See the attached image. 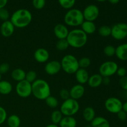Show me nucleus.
Returning a JSON list of instances; mask_svg holds the SVG:
<instances>
[{
  "label": "nucleus",
  "mask_w": 127,
  "mask_h": 127,
  "mask_svg": "<svg viewBox=\"0 0 127 127\" xmlns=\"http://www.w3.org/2000/svg\"><path fill=\"white\" fill-rule=\"evenodd\" d=\"M32 20V13L27 9H19L14 11L10 17V21L15 28H25L31 23Z\"/></svg>",
  "instance_id": "nucleus-1"
},
{
  "label": "nucleus",
  "mask_w": 127,
  "mask_h": 127,
  "mask_svg": "<svg viewBox=\"0 0 127 127\" xmlns=\"http://www.w3.org/2000/svg\"><path fill=\"white\" fill-rule=\"evenodd\" d=\"M32 95L36 99L45 100L51 95V88L48 82L42 79H37L32 84Z\"/></svg>",
  "instance_id": "nucleus-2"
},
{
  "label": "nucleus",
  "mask_w": 127,
  "mask_h": 127,
  "mask_svg": "<svg viewBox=\"0 0 127 127\" xmlns=\"http://www.w3.org/2000/svg\"><path fill=\"white\" fill-rule=\"evenodd\" d=\"M69 47L81 48L84 47L88 40V35L81 29H74L69 31L66 38Z\"/></svg>",
  "instance_id": "nucleus-3"
},
{
  "label": "nucleus",
  "mask_w": 127,
  "mask_h": 127,
  "mask_svg": "<svg viewBox=\"0 0 127 127\" xmlns=\"http://www.w3.org/2000/svg\"><path fill=\"white\" fill-rule=\"evenodd\" d=\"M84 21L83 11L76 8L68 10L64 16V22L66 26L77 27L81 26Z\"/></svg>",
  "instance_id": "nucleus-4"
},
{
  "label": "nucleus",
  "mask_w": 127,
  "mask_h": 127,
  "mask_svg": "<svg viewBox=\"0 0 127 127\" xmlns=\"http://www.w3.org/2000/svg\"><path fill=\"white\" fill-rule=\"evenodd\" d=\"M62 69L69 74H74L79 68L78 60L71 54L64 56L60 62Z\"/></svg>",
  "instance_id": "nucleus-5"
},
{
  "label": "nucleus",
  "mask_w": 127,
  "mask_h": 127,
  "mask_svg": "<svg viewBox=\"0 0 127 127\" xmlns=\"http://www.w3.org/2000/svg\"><path fill=\"white\" fill-rule=\"evenodd\" d=\"M79 104L78 100L69 98L67 100H63L60 105V110L63 116L73 117L79 110Z\"/></svg>",
  "instance_id": "nucleus-6"
},
{
  "label": "nucleus",
  "mask_w": 127,
  "mask_h": 127,
  "mask_svg": "<svg viewBox=\"0 0 127 127\" xmlns=\"http://www.w3.org/2000/svg\"><path fill=\"white\" fill-rule=\"evenodd\" d=\"M118 68L119 66L116 62L114 61H106L100 64L99 69V74L102 77L110 78L116 74Z\"/></svg>",
  "instance_id": "nucleus-7"
},
{
  "label": "nucleus",
  "mask_w": 127,
  "mask_h": 127,
  "mask_svg": "<svg viewBox=\"0 0 127 127\" xmlns=\"http://www.w3.org/2000/svg\"><path fill=\"white\" fill-rule=\"evenodd\" d=\"M111 36L116 40H122L127 37V24L119 22L111 27Z\"/></svg>",
  "instance_id": "nucleus-8"
},
{
  "label": "nucleus",
  "mask_w": 127,
  "mask_h": 127,
  "mask_svg": "<svg viewBox=\"0 0 127 127\" xmlns=\"http://www.w3.org/2000/svg\"><path fill=\"white\" fill-rule=\"evenodd\" d=\"M123 103L120 99L115 97H110L105 100L104 107L107 111L111 114H117L122 110Z\"/></svg>",
  "instance_id": "nucleus-9"
},
{
  "label": "nucleus",
  "mask_w": 127,
  "mask_h": 127,
  "mask_svg": "<svg viewBox=\"0 0 127 127\" xmlns=\"http://www.w3.org/2000/svg\"><path fill=\"white\" fill-rule=\"evenodd\" d=\"M16 92L20 97H29L32 95V84L26 79L18 82L16 86Z\"/></svg>",
  "instance_id": "nucleus-10"
},
{
  "label": "nucleus",
  "mask_w": 127,
  "mask_h": 127,
  "mask_svg": "<svg viewBox=\"0 0 127 127\" xmlns=\"http://www.w3.org/2000/svg\"><path fill=\"white\" fill-rule=\"evenodd\" d=\"M100 11L97 6L95 4H89L84 8L83 11L84 21L94 22L99 17Z\"/></svg>",
  "instance_id": "nucleus-11"
},
{
  "label": "nucleus",
  "mask_w": 127,
  "mask_h": 127,
  "mask_svg": "<svg viewBox=\"0 0 127 127\" xmlns=\"http://www.w3.org/2000/svg\"><path fill=\"white\" fill-rule=\"evenodd\" d=\"M45 72L48 75L53 76L58 74L62 70L60 62L57 60H52L47 62L45 66Z\"/></svg>",
  "instance_id": "nucleus-12"
},
{
  "label": "nucleus",
  "mask_w": 127,
  "mask_h": 127,
  "mask_svg": "<svg viewBox=\"0 0 127 127\" xmlns=\"http://www.w3.org/2000/svg\"><path fill=\"white\" fill-rule=\"evenodd\" d=\"M53 32L55 37L58 40L66 39L67 36L69 33V31L67 26L63 24H57L53 29Z\"/></svg>",
  "instance_id": "nucleus-13"
},
{
  "label": "nucleus",
  "mask_w": 127,
  "mask_h": 127,
  "mask_svg": "<svg viewBox=\"0 0 127 127\" xmlns=\"http://www.w3.org/2000/svg\"><path fill=\"white\" fill-rule=\"evenodd\" d=\"M69 91V94H70V98L78 100L79 99H81L83 95H84L85 88L83 85L77 84L72 86Z\"/></svg>",
  "instance_id": "nucleus-14"
},
{
  "label": "nucleus",
  "mask_w": 127,
  "mask_h": 127,
  "mask_svg": "<svg viewBox=\"0 0 127 127\" xmlns=\"http://www.w3.org/2000/svg\"><path fill=\"white\" fill-rule=\"evenodd\" d=\"M33 57L36 62L38 63H47L49 60L50 53L46 48H39L35 51Z\"/></svg>",
  "instance_id": "nucleus-15"
},
{
  "label": "nucleus",
  "mask_w": 127,
  "mask_h": 127,
  "mask_svg": "<svg viewBox=\"0 0 127 127\" xmlns=\"http://www.w3.org/2000/svg\"><path fill=\"white\" fill-rule=\"evenodd\" d=\"M15 27L10 20L2 22L0 26V33L4 37H11L13 35Z\"/></svg>",
  "instance_id": "nucleus-16"
},
{
  "label": "nucleus",
  "mask_w": 127,
  "mask_h": 127,
  "mask_svg": "<svg viewBox=\"0 0 127 127\" xmlns=\"http://www.w3.org/2000/svg\"><path fill=\"white\" fill-rule=\"evenodd\" d=\"M75 78L78 84L84 85V84L88 83V79L89 78V72L87 71L86 69L83 68H79L75 73Z\"/></svg>",
  "instance_id": "nucleus-17"
},
{
  "label": "nucleus",
  "mask_w": 127,
  "mask_h": 127,
  "mask_svg": "<svg viewBox=\"0 0 127 127\" xmlns=\"http://www.w3.org/2000/svg\"><path fill=\"white\" fill-rule=\"evenodd\" d=\"M81 29L88 35L94 33L97 30L96 25L93 21H84L81 25Z\"/></svg>",
  "instance_id": "nucleus-18"
},
{
  "label": "nucleus",
  "mask_w": 127,
  "mask_h": 127,
  "mask_svg": "<svg viewBox=\"0 0 127 127\" xmlns=\"http://www.w3.org/2000/svg\"><path fill=\"white\" fill-rule=\"evenodd\" d=\"M115 56L120 61H127V43L119 45L115 48Z\"/></svg>",
  "instance_id": "nucleus-19"
},
{
  "label": "nucleus",
  "mask_w": 127,
  "mask_h": 127,
  "mask_svg": "<svg viewBox=\"0 0 127 127\" xmlns=\"http://www.w3.org/2000/svg\"><path fill=\"white\" fill-rule=\"evenodd\" d=\"M103 77L100 74H94L89 76L88 84L91 88H97L102 84Z\"/></svg>",
  "instance_id": "nucleus-20"
},
{
  "label": "nucleus",
  "mask_w": 127,
  "mask_h": 127,
  "mask_svg": "<svg viewBox=\"0 0 127 127\" xmlns=\"http://www.w3.org/2000/svg\"><path fill=\"white\" fill-rule=\"evenodd\" d=\"M91 127H110V125L107 119L101 116L95 117L91 122Z\"/></svg>",
  "instance_id": "nucleus-21"
},
{
  "label": "nucleus",
  "mask_w": 127,
  "mask_h": 127,
  "mask_svg": "<svg viewBox=\"0 0 127 127\" xmlns=\"http://www.w3.org/2000/svg\"><path fill=\"white\" fill-rule=\"evenodd\" d=\"M26 72L22 68H15L11 72V78L17 83L24 80L26 78Z\"/></svg>",
  "instance_id": "nucleus-22"
},
{
  "label": "nucleus",
  "mask_w": 127,
  "mask_h": 127,
  "mask_svg": "<svg viewBox=\"0 0 127 127\" xmlns=\"http://www.w3.org/2000/svg\"><path fill=\"white\" fill-rule=\"evenodd\" d=\"M60 127H76L77 121L74 117L64 116L59 124Z\"/></svg>",
  "instance_id": "nucleus-23"
},
{
  "label": "nucleus",
  "mask_w": 127,
  "mask_h": 127,
  "mask_svg": "<svg viewBox=\"0 0 127 127\" xmlns=\"http://www.w3.org/2000/svg\"><path fill=\"white\" fill-rule=\"evenodd\" d=\"M12 91V85L9 81L6 80L0 81V94L6 95L9 94Z\"/></svg>",
  "instance_id": "nucleus-24"
},
{
  "label": "nucleus",
  "mask_w": 127,
  "mask_h": 127,
  "mask_svg": "<svg viewBox=\"0 0 127 127\" xmlns=\"http://www.w3.org/2000/svg\"><path fill=\"white\" fill-rule=\"evenodd\" d=\"M83 119L87 122H91L95 117V111L92 107H86L83 111Z\"/></svg>",
  "instance_id": "nucleus-25"
},
{
  "label": "nucleus",
  "mask_w": 127,
  "mask_h": 127,
  "mask_svg": "<svg viewBox=\"0 0 127 127\" xmlns=\"http://www.w3.org/2000/svg\"><path fill=\"white\" fill-rule=\"evenodd\" d=\"M6 122L8 127H21V119L19 117L15 114L9 116L6 119Z\"/></svg>",
  "instance_id": "nucleus-26"
},
{
  "label": "nucleus",
  "mask_w": 127,
  "mask_h": 127,
  "mask_svg": "<svg viewBox=\"0 0 127 127\" xmlns=\"http://www.w3.org/2000/svg\"><path fill=\"white\" fill-rule=\"evenodd\" d=\"M63 115L62 114V113L61 112L60 110H53L51 114V121L52 123L53 124H55V125H59L60 122H61V120H62L63 117Z\"/></svg>",
  "instance_id": "nucleus-27"
},
{
  "label": "nucleus",
  "mask_w": 127,
  "mask_h": 127,
  "mask_svg": "<svg viewBox=\"0 0 127 127\" xmlns=\"http://www.w3.org/2000/svg\"><path fill=\"white\" fill-rule=\"evenodd\" d=\"M98 33L99 35L103 37H107L111 36V27L110 26L104 25L98 29Z\"/></svg>",
  "instance_id": "nucleus-28"
},
{
  "label": "nucleus",
  "mask_w": 127,
  "mask_h": 127,
  "mask_svg": "<svg viewBox=\"0 0 127 127\" xmlns=\"http://www.w3.org/2000/svg\"><path fill=\"white\" fill-rule=\"evenodd\" d=\"M45 103L47 106L52 108V109H55V108H57L58 106V104H59V102H58V100L57 99V98L56 97L52 96V95L48 96L45 100Z\"/></svg>",
  "instance_id": "nucleus-29"
},
{
  "label": "nucleus",
  "mask_w": 127,
  "mask_h": 127,
  "mask_svg": "<svg viewBox=\"0 0 127 127\" xmlns=\"http://www.w3.org/2000/svg\"><path fill=\"white\" fill-rule=\"evenodd\" d=\"M58 1L61 7L67 10L73 8L76 3V0H58Z\"/></svg>",
  "instance_id": "nucleus-30"
},
{
  "label": "nucleus",
  "mask_w": 127,
  "mask_h": 127,
  "mask_svg": "<svg viewBox=\"0 0 127 127\" xmlns=\"http://www.w3.org/2000/svg\"><path fill=\"white\" fill-rule=\"evenodd\" d=\"M69 47V45L66 39L58 40L56 43V48L59 51L66 50Z\"/></svg>",
  "instance_id": "nucleus-31"
},
{
  "label": "nucleus",
  "mask_w": 127,
  "mask_h": 127,
  "mask_svg": "<svg viewBox=\"0 0 127 127\" xmlns=\"http://www.w3.org/2000/svg\"><path fill=\"white\" fill-rule=\"evenodd\" d=\"M78 63H79V68L86 69L88 67L90 66V65L91 64V60L88 57H82L80 59L78 60Z\"/></svg>",
  "instance_id": "nucleus-32"
},
{
  "label": "nucleus",
  "mask_w": 127,
  "mask_h": 127,
  "mask_svg": "<svg viewBox=\"0 0 127 127\" xmlns=\"http://www.w3.org/2000/svg\"><path fill=\"white\" fill-rule=\"evenodd\" d=\"M104 55L107 57H112L115 55V47L111 45H107L103 50Z\"/></svg>",
  "instance_id": "nucleus-33"
},
{
  "label": "nucleus",
  "mask_w": 127,
  "mask_h": 127,
  "mask_svg": "<svg viewBox=\"0 0 127 127\" xmlns=\"http://www.w3.org/2000/svg\"><path fill=\"white\" fill-rule=\"evenodd\" d=\"M25 79L27 81H28L29 83L32 84L33 82L35 81L37 79V73L35 71L33 70H31L27 72L26 74V78H25Z\"/></svg>",
  "instance_id": "nucleus-34"
},
{
  "label": "nucleus",
  "mask_w": 127,
  "mask_h": 127,
  "mask_svg": "<svg viewBox=\"0 0 127 127\" xmlns=\"http://www.w3.org/2000/svg\"><path fill=\"white\" fill-rule=\"evenodd\" d=\"M10 14L8 10L5 7L0 9V20L4 22V21H9L10 18Z\"/></svg>",
  "instance_id": "nucleus-35"
},
{
  "label": "nucleus",
  "mask_w": 127,
  "mask_h": 127,
  "mask_svg": "<svg viewBox=\"0 0 127 127\" xmlns=\"http://www.w3.org/2000/svg\"><path fill=\"white\" fill-rule=\"evenodd\" d=\"M45 4L46 0H32V5L37 10L42 9L45 6Z\"/></svg>",
  "instance_id": "nucleus-36"
},
{
  "label": "nucleus",
  "mask_w": 127,
  "mask_h": 127,
  "mask_svg": "<svg viewBox=\"0 0 127 127\" xmlns=\"http://www.w3.org/2000/svg\"><path fill=\"white\" fill-rule=\"evenodd\" d=\"M7 118V112L5 110V109L2 107L0 106V125L6 121V119Z\"/></svg>",
  "instance_id": "nucleus-37"
},
{
  "label": "nucleus",
  "mask_w": 127,
  "mask_h": 127,
  "mask_svg": "<svg viewBox=\"0 0 127 127\" xmlns=\"http://www.w3.org/2000/svg\"><path fill=\"white\" fill-rule=\"evenodd\" d=\"M60 97L63 100H67L68 99L70 98V94L69 91L66 89H62L60 91L59 93Z\"/></svg>",
  "instance_id": "nucleus-38"
},
{
  "label": "nucleus",
  "mask_w": 127,
  "mask_h": 127,
  "mask_svg": "<svg viewBox=\"0 0 127 127\" xmlns=\"http://www.w3.org/2000/svg\"><path fill=\"white\" fill-rule=\"evenodd\" d=\"M10 66L7 63H2L0 64V74H6L9 71Z\"/></svg>",
  "instance_id": "nucleus-39"
},
{
  "label": "nucleus",
  "mask_w": 127,
  "mask_h": 127,
  "mask_svg": "<svg viewBox=\"0 0 127 127\" xmlns=\"http://www.w3.org/2000/svg\"><path fill=\"white\" fill-rule=\"evenodd\" d=\"M119 84H120V87L124 89L125 91H127V76L122 77L120 78V80H119Z\"/></svg>",
  "instance_id": "nucleus-40"
},
{
  "label": "nucleus",
  "mask_w": 127,
  "mask_h": 127,
  "mask_svg": "<svg viewBox=\"0 0 127 127\" xmlns=\"http://www.w3.org/2000/svg\"><path fill=\"white\" fill-rule=\"evenodd\" d=\"M116 74L120 78H122V77L125 76L127 74V69L124 67H119L117 71Z\"/></svg>",
  "instance_id": "nucleus-41"
},
{
  "label": "nucleus",
  "mask_w": 127,
  "mask_h": 127,
  "mask_svg": "<svg viewBox=\"0 0 127 127\" xmlns=\"http://www.w3.org/2000/svg\"><path fill=\"white\" fill-rule=\"evenodd\" d=\"M117 115L118 119H119L120 121H125V120H127V114L123 110L119 112L117 114Z\"/></svg>",
  "instance_id": "nucleus-42"
},
{
  "label": "nucleus",
  "mask_w": 127,
  "mask_h": 127,
  "mask_svg": "<svg viewBox=\"0 0 127 127\" xmlns=\"http://www.w3.org/2000/svg\"><path fill=\"white\" fill-rule=\"evenodd\" d=\"M110 83V78H109V77H103L102 84H105V85H109Z\"/></svg>",
  "instance_id": "nucleus-43"
},
{
  "label": "nucleus",
  "mask_w": 127,
  "mask_h": 127,
  "mask_svg": "<svg viewBox=\"0 0 127 127\" xmlns=\"http://www.w3.org/2000/svg\"><path fill=\"white\" fill-rule=\"evenodd\" d=\"M8 0H0V9L5 7L6 4H7Z\"/></svg>",
  "instance_id": "nucleus-44"
},
{
  "label": "nucleus",
  "mask_w": 127,
  "mask_h": 127,
  "mask_svg": "<svg viewBox=\"0 0 127 127\" xmlns=\"http://www.w3.org/2000/svg\"><path fill=\"white\" fill-rule=\"evenodd\" d=\"M122 110H124V111H125L127 114V101L123 103Z\"/></svg>",
  "instance_id": "nucleus-45"
},
{
  "label": "nucleus",
  "mask_w": 127,
  "mask_h": 127,
  "mask_svg": "<svg viewBox=\"0 0 127 127\" xmlns=\"http://www.w3.org/2000/svg\"><path fill=\"white\" fill-rule=\"evenodd\" d=\"M108 1L112 4H117L119 3L120 0H108Z\"/></svg>",
  "instance_id": "nucleus-46"
},
{
  "label": "nucleus",
  "mask_w": 127,
  "mask_h": 127,
  "mask_svg": "<svg viewBox=\"0 0 127 127\" xmlns=\"http://www.w3.org/2000/svg\"><path fill=\"white\" fill-rule=\"evenodd\" d=\"M45 127H58V125H55V124H49V125H48L47 126H46Z\"/></svg>",
  "instance_id": "nucleus-47"
},
{
  "label": "nucleus",
  "mask_w": 127,
  "mask_h": 127,
  "mask_svg": "<svg viewBox=\"0 0 127 127\" xmlns=\"http://www.w3.org/2000/svg\"><path fill=\"white\" fill-rule=\"evenodd\" d=\"M97 1H98V2H104V1H107V0H96Z\"/></svg>",
  "instance_id": "nucleus-48"
},
{
  "label": "nucleus",
  "mask_w": 127,
  "mask_h": 127,
  "mask_svg": "<svg viewBox=\"0 0 127 127\" xmlns=\"http://www.w3.org/2000/svg\"><path fill=\"white\" fill-rule=\"evenodd\" d=\"M1 78H2V75H1V74H0V81L2 80V79H1Z\"/></svg>",
  "instance_id": "nucleus-49"
},
{
  "label": "nucleus",
  "mask_w": 127,
  "mask_h": 127,
  "mask_svg": "<svg viewBox=\"0 0 127 127\" xmlns=\"http://www.w3.org/2000/svg\"></svg>",
  "instance_id": "nucleus-50"
}]
</instances>
